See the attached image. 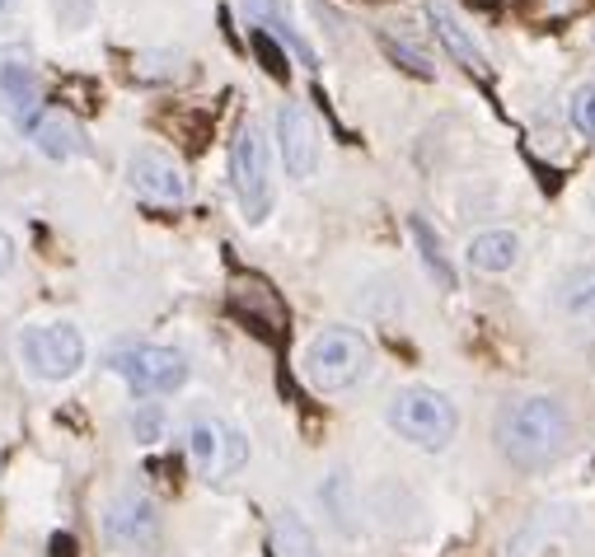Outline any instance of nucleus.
Segmentation results:
<instances>
[{
    "label": "nucleus",
    "instance_id": "9",
    "mask_svg": "<svg viewBox=\"0 0 595 557\" xmlns=\"http://www.w3.org/2000/svg\"><path fill=\"white\" fill-rule=\"evenodd\" d=\"M0 104L19 127H29L43 113V80H38L33 62L24 52H0Z\"/></svg>",
    "mask_w": 595,
    "mask_h": 557
},
{
    "label": "nucleus",
    "instance_id": "19",
    "mask_svg": "<svg viewBox=\"0 0 595 557\" xmlns=\"http://www.w3.org/2000/svg\"><path fill=\"white\" fill-rule=\"evenodd\" d=\"M249 43H253V52H258V62H263V71L272 75V80H286L291 75V62H286V52L272 43V38L263 33V29H253L249 33Z\"/></svg>",
    "mask_w": 595,
    "mask_h": 557
},
{
    "label": "nucleus",
    "instance_id": "25",
    "mask_svg": "<svg viewBox=\"0 0 595 557\" xmlns=\"http://www.w3.org/2000/svg\"><path fill=\"white\" fill-rule=\"evenodd\" d=\"M71 553H75L71 534H56V539H52V557H71Z\"/></svg>",
    "mask_w": 595,
    "mask_h": 557
},
{
    "label": "nucleus",
    "instance_id": "20",
    "mask_svg": "<svg viewBox=\"0 0 595 557\" xmlns=\"http://www.w3.org/2000/svg\"><path fill=\"white\" fill-rule=\"evenodd\" d=\"M413 234H418V244H422V258H427V267L436 272V282H441L446 291H455V272L446 267V258H441V244L431 239V230L422 221H413Z\"/></svg>",
    "mask_w": 595,
    "mask_h": 557
},
{
    "label": "nucleus",
    "instance_id": "8",
    "mask_svg": "<svg viewBox=\"0 0 595 557\" xmlns=\"http://www.w3.org/2000/svg\"><path fill=\"white\" fill-rule=\"evenodd\" d=\"M188 454L202 477H226L249 460V441L226 422H192L188 427Z\"/></svg>",
    "mask_w": 595,
    "mask_h": 557
},
{
    "label": "nucleus",
    "instance_id": "17",
    "mask_svg": "<svg viewBox=\"0 0 595 557\" xmlns=\"http://www.w3.org/2000/svg\"><path fill=\"white\" fill-rule=\"evenodd\" d=\"M563 309H567V318H577V324H595V263L577 267L563 282Z\"/></svg>",
    "mask_w": 595,
    "mask_h": 557
},
{
    "label": "nucleus",
    "instance_id": "6",
    "mask_svg": "<svg viewBox=\"0 0 595 557\" xmlns=\"http://www.w3.org/2000/svg\"><path fill=\"white\" fill-rule=\"evenodd\" d=\"M113 375H123V380L136 389V393H174L184 389L188 380V361L184 351L174 347H150V343H136V347H117L108 356Z\"/></svg>",
    "mask_w": 595,
    "mask_h": 557
},
{
    "label": "nucleus",
    "instance_id": "2",
    "mask_svg": "<svg viewBox=\"0 0 595 557\" xmlns=\"http://www.w3.org/2000/svg\"><path fill=\"white\" fill-rule=\"evenodd\" d=\"M389 427L399 431L404 441L422 445V450H446L455 441V427H460V412H455V403H450L446 393L413 385L404 393H394Z\"/></svg>",
    "mask_w": 595,
    "mask_h": 557
},
{
    "label": "nucleus",
    "instance_id": "15",
    "mask_svg": "<svg viewBox=\"0 0 595 557\" xmlns=\"http://www.w3.org/2000/svg\"><path fill=\"white\" fill-rule=\"evenodd\" d=\"M469 263L479 272H511L515 263H521V239H515L511 230H483L469 239Z\"/></svg>",
    "mask_w": 595,
    "mask_h": 557
},
{
    "label": "nucleus",
    "instance_id": "18",
    "mask_svg": "<svg viewBox=\"0 0 595 557\" xmlns=\"http://www.w3.org/2000/svg\"><path fill=\"white\" fill-rule=\"evenodd\" d=\"M567 117H572V127H577V132L586 136V141H595V80H586V85L572 90Z\"/></svg>",
    "mask_w": 595,
    "mask_h": 557
},
{
    "label": "nucleus",
    "instance_id": "1",
    "mask_svg": "<svg viewBox=\"0 0 595 557\" xmlns=\"http://www.w3.org/2000/svg\"><path fill=\"white\" fill-rule=\"evenodd\" d=\"M498 445L515 469H549L572 445V417L559 398H521L498 417Z\"/></svg>",
    "mask_w": 595,
    "mask_h": 557
},
{
    "label": "nucleus",
    "instance_id": "13",
    "mask_svg": "<svg viewBox=\"0 0 595 557\" xmlns=\"http://www.w3.org/2000/svg\"><path fill=\"white\" fill-rule=\"evenodd\" d=\"M155 525H160V515H155V502L146 492H123L108 506V539L117 544H146Z\"/></svg>",
    "mask_w": 595,
    "mask_h": 557
},
{
    "label": "nucleus",
    "instance_id": "4",
    "mask_svg": "<svg viewBox=\"0 0 595 557\" xmlns=\"http://www.w3.org/2000/svg\"><path fill=\"white\" fill-rule=\"evenodd\" d=\"M230 178L234 192H240V207L253 225L268 221L272 211V165H268V141L253 123H244L230 141Z\"/></svg>",
    "mask_w": 595,
    "mask_h": 557
},
{
    "label": "nucleus",
    "instance_id": "22",
    "mask_svg": "<svg viewBox=\"0 0 595 557\" xmlns=\"http://www.w3.org/2000/svg\"><path fill=\"white\" fill-rule=\"evenodd\" d=\"M385 52L394 56V62H404V66H408L413 75H422V80H431V66H427V62H422V56H418V52H413L408 43H394V38H385Z\"/></svg>",
    "mask_w": 595,
    "mask_h": 557
},
{
    "label": "nucleus",
    "instance_id": "7",
    "mask_svg": "<svg viewBox=\"0 0 595 557\" xmlns=\"http://www.w3.org/2000/svg\"><path fill=\"white\" fill-rule=\"evenodd\" d=\"M226 301H230V309L240 314L258 337H268V343H276V337L286 333V324H291L286 301H282V295H276V286L263 282L258 272H234Z\"/></svg>",
    "mask_w": 595,
    "mask_h": 557
},
{
    "label": "nucleus",
    "instance_id": "21",
    "mask_svg": "<svg viewBox=\"0 0 595 557\" xmlns=\"http://www.w3.org/2000/svg\"><path fill=\"white\" fill-rule=\"evenodd\" d=\"M324 496H328V506H333V521H338V529L352 534V529H356V525H352L356 511H352V502H347V473H333V483H328Z\"/></svg>",
    "mask_w": 595,
    "mask_h": 557
},
{
    "label": "nucleus",
    "instance_id": "12",
    "mask_svg": "<svg viewBox=\"0 0 595 557\" xmlns=\"http://www.w3.org/2000/svg\"><path fill=\"white\" fill-rule=\"evenodd\" d=\"M29 136H33V146L43 150L48 159H75V155H85V132L81 123H75L71 113H56V108H43L29 123Z\"/></svg>",
    "mask_w": 595,
    "mask_h": 557
},
{
    "label": "nucleus",
    "instance_id": "11",
    "mask_svg": "<svg viewBox=\"0 0 595 557\" xmlns=\"http://www.w3.org/2000/svg\"><path fill=\"white\" fill-rule=\"evenodd\" d=\"M276 146H282L291 178H314V169H320V132H314L310 113L301 104L276 108Z\"/></svg>",
    "mask_w": 595,
    "mask_h": 557
},
{
    "label": "nucleus",
    "instance_id": "26",
    "mask_svg": "<svg viewBox=\"0 0 595 557\" xmlns=\"http://www.w3.org/2000/svg\"><path fill=\"white\" fill-rule=\"evenodd\" d=\"M10 10H14V0H0V19H6Z\"/></svg>",
    "mask_w": 595,
    "mask_h": 557
},
{
    "label": "nucleus",
    "instance_id": "24",
    "mask_svg": "<svg viewBox=\"0 0 595 557\" xmlns=\"http://www.w3.org/2000/svg\"><path fill=\"white\" fill-rule=\"evenodd\" d=\"M14 267V239L6 234V230H0V276H6Z\"/></svg>",
    "mask_w": 595,
    "mask_h": 557
},
{
    "label": "nucleus",
    "instance_id": "3",
    "mask_svg": "<svg viewBox=\"0 0 595 557\" xmlns=\"http://www.w3.org/2000/svg\"><path fill=\"white\" fill-rule=\"evenodd\" d=\"M366 361H370V347H366V337L352 328H324L305 347V375H310V385L324 393H338V389L356 385Z\"/></svg>",
    "mask_w": 595,
    "mask_h": 557
},
{
    "label": "nucleus",
    "instance_id": "5",
    "mask_svg": "<svg viewBox=\"0 0 595 557\" xmlns=\"http://www.w3.org/2000/svg\"><path fill=\"white\" fill-rule=\"evenodd\" d=\"M19 356L38 380H71L85 366V337L71 324H38L19 333Z\"/></svg>",
    "mask_w": 595,
    "mask_h": 557
},
{
    "label": "nucleus",
    "instance_id": "14",
    "mask_svg": "<svg viewBox=\"0 0 595 557\" xmlns=\"http://www.w3.org/2000/svg\"><path fill=\"white\" fill-rule=\"evenodd\" d=\"M427 14H431V24H436V38H441V43L455 52V62H460L464 71H473V75H488V56H483V48L464 33L460 19H455L446 6H436V0L427 6Z\"/></svg>",
    "mask_w": 595,
    "mask_h": 557
},
{
    "label": "nucleus",
    "instance_id": "16",
    "mask_svg": "<svg viewBox=\"0 0 595 557\" xmlns=\"http://www.w3.org/2000/svg\"><path fill=\"white\" fill-rule=\"evenodd\" d=\"M272 557H320L314 534L305 529V521L295 511H282L272 521Z\"/></svg>",
    "mask_w": 595,
    "mask_h": 557
},
{
    "label": "nucleus",
    "instance_id": "23",
    "mask_svg": "<svg viewBox=\"0 0 595 557\" xmlns=\"http://www.w3.org/2000/svg\"><path fill=\"white\" fill-rule=\"evenodd\" d=\"M160 431H165V417L160 408H146V412H136V441H160Z\"/></svg>",
    "mask_w": 595,
    "mask_h": 557
},
{
    "label": "nucleus",
    "instance_id": "10",
    "mask_svg": "<svg viewBox=\"0 0 595 557\" xmlns=\"http://www.w3.org/2000/svg\"><path fill=\"white\" fill-rule=\"evenodd\" d=\"M127 183L150 197V202H160V207H178V202H188V178L184 169L174 165L169 155L160 150H136L127 159Z\"/></svg>",
    "mask_w": 595,
    "mask_h": 557
}]
</instances>
